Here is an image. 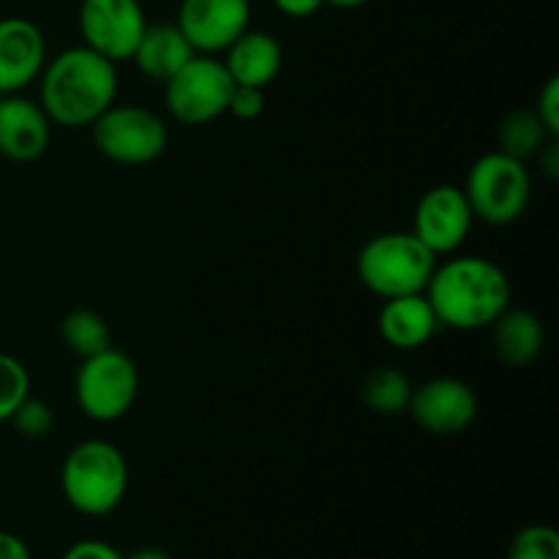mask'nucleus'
Segmentation results:
<instances>
[{
    "mask_svg": "<svg viewBox=\"0 0 559 559\" xmlns=\"http://www.w3.org/2000/svg\"><path fill=\"white\" fill-rule=\"evenodd\" d=\"M47 63V41L36 22L25 16L0 20V96L25 91Z\"/></svg>",
    "mask_w": 559,
    "mask_h": 559,
    "instance_id": "obj_13",
    "label": "nucleus"
},
{
    "mask_svg": "<svg viewBox=\"0 0 559 559\" xmlns=\"http://www.w3.org/2000/svg\"><path fill=\"white\" fill-rule=\"evenodd\" d=\"M535 115L540 118V123L546 126L551 136L559 134V76H551L544 85V91L538 93V107Z\"/></svg>",
    "mask_w": 559,
    "mask_h": 559,
    "instance_id": "obj_26",
    "label": "nucleus"
},
{
    "mask_svg": "<svg viewBox=\"0 0 559 559\" xmlns=\"http://www.w3.org/2000/svg\"><path fill=\"white\" fill-rule=\"evenodd\" d=\"M508 559H559V535L549 524H530L513 535Z\"/></svg>",
    "mask_w": 559,
    "mask_h": 559,
    "instance_id": "obj_23",
    "label": "nucleus"
},
{
    "mask_svg": "<svg viewBox=\"0 0 559 559\" xmlns=\"http://www.w3.org/2000/svg\"><path fill=\"white\" fill-rule=\"evenodd\" d=\"M136 391H140V371L129 355L115 347L85 358L76 371V404L87 418L98 424L123 418L134 407Z\"/></svg>",
    "mask_w": 559,
    "mask_h": 559,
    "instance_id": "obj_6",
    "label": "nucleus"
},
{
    "mask_svg": "<svg viewBox=\"0 0 559 559\" xmlns=\"http://www.w3.org/2000/svg\"><path fill=\"white\" fill-rule=\"evenodd\" d=\"M497 140H500L502 153L527 164V158L538 156L546 147V142L557 140V136H551L549 131H546V126L540 123L535 109H516V112H511L500 123Z\"/></svg>",
    "mask_w": 559,
    "mask_h": 559,
    "instance_id": "obj_20",
    "label": "nucleus"
},
{
    "mask_svg": "<svg viewBox=\"0 0 559 559\" xmlns=\"http://www.w3.org/2000/svg\"><path fill=\"white\" fill-rule=\"evenodd\" d=\"M282 63V44L265 31H251L249 27L243 36H238L224 49V66H227L235 85H251L265 91L278 76Z\"/></svg>",
    "mask_w": 559,
    "mask_h": 559,
    "instance_id": "obj_15",
    "label": "nucleus"
},
{
    "mask_svg": "<svg viewBox=\"0 0 559 559\" xmlns=\"http://www.w3.org/2000/svg\"><path fill=\"white\" fill-rule=\"evenodd\" d=\"M76 22L85 47L112 63L131 60L147 27L140 0H82Z\"/></svg>",
    "mask_w": 559,
    "mask_h": 559,
    "instance_id": "obj_9",
    "label": "nucleus"
},
{
    "mask_svg": "<svg viewBox=\"0 0 559 559\" xmlns=\"http://www.w3.org/2000/svg\"><path fill=\"white\" fill-rule=\"evenodd\" d=\"M265 109V91L251 85H235L229 93L227 112L238 120H257Z\"/></svg>",
    "mask_w": 559,
    "mask_h": 559,
    "instance_id": "obj_25",
    "label": "nucleus"
},
{
    "mask_svg": "<svg viewBox=\"0 0 559 559\" xmlns=\"http://www.w3.org/2000/svg\"><path fill=\"white\" fill-rule=\"evenodd\" d=\"M93 145L115 164H151L167 151V123L156 112L136 104H112L91 123Z\"/></svg>",
    "mask_w": 559,
    "mask_h": 559,
    "instance_id": "obj_7",
    "label": "nucleus"
},
{
    "mask_svg": "<svg viewBox=\"0 0 559 559\" xmlns=\"http://www.w3.org/2000/svg\"><path fill=\"white\" fill-rule=\"evenodd\" d=\"M424 295L440 328L484 331L511 306V282L486 257H453L435 267Z\"/></svg>",
    "mask_w": 559,
    "mask_h": 559,
    "instance_id": "obj_2",
    "label": "nucleus"
},
{
    "mask_svg": "<svg viewBox=\"0 0 559 559\" xmlns=\"http://www.w3.org/2000/svg\"><path fill=\"white\" fill-rule=\"evenodd\" d=\"M360 393H364V402L369 404L371 413L391 418V415L407 413L409 399H413V382L404 371L393 369V366H377L366 374Z\"/></svg>",
    "mask_w": 559,
    "mask_h": 559,
    "instance_id": "obj_19",
    "label": "nucleus"
},
{
    "mask_svg": "<svg viewBox=\"0 0 559 559\" xmlns=\"http://www.w3.org/2000/svg\"><path fill=\"white\" fill-rule=\"evenodd\" d=\"M530 173L527 164L491 151L469 167L464 197H467L473 216L495 227L513 224L530 205Z\"/></svg>",
    "mask_w": 559,
    "mask_h": 559,
    "instance_id": "obj_5",
    "label": "nucleus"
},
{
    "mask_svg": "<svg viewBox=\"0 0 559 559\" xmlns=\"http://www.w3.org/2000/svg\"><path fill=\"white\" fill-rule=\"evenodd\" d=\"M235 82L224 60L194 55L178 74L164 82V102L175 120L186 126H205L227 112Z\"/></svg>",
    "mask_w": 559,
    "mask_h": 559,
    "instance_id": "obj_8",
    "label": "nucleus"
},
{
    "mask_svg": "<svg viewBox=\"0 0 559 559\" xmlns=\"http://www.w3.org/2000/svg\"><path fill=\"white\" fill-rule=\"evenodd\" d=\"M31 396V377L14 355L0 353V424H9L25 399Z\"/></svg>",
    "mask_w": 559,
    "mask_h": 559,
    "instance_id": "obj_22",
    "label": "nucleus"
},
{
    "mask_svg": "<svg viewBox=\"0 0 559 559\" xmlns=\"http://www.w3.org/2000/svg\"><path fill=\"white\" fill-rule=\"evenodd\" d=\"M358 278L377 298L420 295L429 287L437 254L426 249L415 233H382L366 240L358 251Z\"/></svg>",
    "mask_w": 559,
    "mask_h": 559,
    "instance_id": "obj_4",
    "label": "nucleus"
},
{
    "mask_svg": "<svg viewBox=\"0 0 559 559\" xmlns=\"http://www.w3.org/2000/svg\"><path fill=\"white\" fill-rule=\"evenodd\" d=\"M60 338L69 347V353H74L82 360L112 347V333H109L107 320L91 309L69 311L60 322Z\"/></svg>",
    "mask_w": 559,
    "mask_h": 559,
    "instance_id": "obj_21",
    "label": "nucleus"
},
{
    "mask_svg": "<svg viewBox=\"0 0 559 559\" xmlns=\"http://www.w3.org/2000/svg\"><path fill=\"white\" fill-rule=\"evenodd\" d=\"M194 55V47H191L189 38L180 33V27L175 22H153V25L147 22L131 60L140 69V74L151 76L156 82H167Z\"/></svg>",
    "mask_w": 559,
    "mask_h": 559,
    "instance_id": "obj_17",
    "label": "nucleus"
},
{
    "mask_svg": "<svg viewBox=\"0 0 559 559\" xmlns=\"http://www.w3.org/2000/svg\"><path fill=\"white\" fill-rule=\"evenodd\" d=\"M473 207L459 186H435L415 207V238L429 251L453 254L467 240L473 227Z\"/></svg>",
    "mask_w": 559,
    "mask_h": 559,
    "instance_id": "obj_12",
    "label": "nucleus"
},
{
    "mask_svg": "<svg viewBox=\"0 0 559 559\" xmlns=\"http://www.w3.org/2000/svg\"><path fill=\"white\" fill-rule=\"evenodd\" d=\"M278 11L284 16H293V20H306V16L317 14V11L325 5V0H273Z\"/></svg>",
    "mask_w": 559,
    "mask_h": 559,
    "instance_id": "obj_28",
    "label": "nucleus"
},
{
    "mask_svg": "<svg viewBox=\"0 0 559 559\" xmlns=\"http://www.w3.org/2000/svg\"><path fill=\"white\" fill-rule=\"evenodd\" d=\"M366 3H371V0H325V5H333V9H360Z\"/></svg>",
    "mask_w": 559,
    "mask_h": 559,
    "instance_id": "obj_30",
    "label": "nucleus"
},
{
    "mask_svg": "<svg viewBox=\"0 0 559 559\" xmlns=\"http://www.w3.org/2000/svg\"><path fill=\"white\" fill-rule=\"evenodd\" d=\"M489 328L497 358L506 366L522 369V366H530L540 353H544L546 333L533 311L511 309V306H508Z\"/></svg>",
    "mask_w": 559,
    "mask_h": 559,
    "instance_id": "obj_18",
    "label": "nucleus"
},
{
    "mask_svg": "<svg viewBox=\"0 0 559 559\" xmlns=\"http://www.w3.org/2000/svg\"><path fill=\"white\" fill-rule=\"evenodd\" d=\"M407 413L424 431L437 437L462 435L478 418V396L473 385L456 377H437L413 388Z\"/></svg>",
    "mask_w": 559,
    "mask_h": 559,
    "instance_id": "obj_10",
    "label": "nucleus"
},
{
    "mask_svg": "<svg viewBox=\"0 0 559 559\" xmlns=\"http://www.w3.org/2000/svg\"><path fill=\"white\" fill-rule=\"evenodd\" d=\"M11 424H14V429L20 431L22 437H27V440H41V437H47L49 431H52L55 413L47 402L27 396L25 402L16 407V413L11 415Z\"/></svg>",
    "mask_w": 559,
    "mask_h": 559,
    "instance_id": "obj_24",
    "label": "nucleus"
},
{
    "mask_svg": "<svg viewBox=\"0 0 559 559\" xmlns=\"http://www.w3.org/2000/svg\"><path fill=\"white\" fill-rule=\"evenodd\" d=\"M60 489L82 516H109L129 491V462L112 442L85 440L66 456Z\"/></svg>",
    "mask_w": 559,
    "mask_h": 559,
    "instance_id": "obj_3",
    "label": "nucleus"
},
{
    "mask_svg": "<svg viewBox=\"0 0 559 559\" xmlns=\"http://www.w3.org/2000/svg\"><path fill=\"white\" fill-rule=\"evenodd\" d=\"M126 559H169V557L164 555V551H158V549H140V551H134V555L126 557Z\"/></svg>",
    "mask_w": 559,
    "mask_h": 559,
    "instance_id": "obj_31",
    "label": "nucleus"
},
{
    "mask_svg": "<svg viewBox=\"0 0 559 559\" xmlns=\"http://www.w3.org/2000/svg\"><path fill=\"white\" fill-rule=\"evenodd\" d=\"M38 104L52 123L63 129L91 126L102 112H107L118 96V63L91 47H69L58 58L47 60Z\"/></svg>",
    "mask_w": 559,
    "mask_h": 559,
    "instance_id": "obj_1",
    "label": "nucleus"
},
{
    "mask_svg": "<svg viewBox=\"0 0 559 559\" xmlns=\"http://www.w3.org/2000/svg\"><path fill=\"white\" fill-rule=\"evenodd\" d=\"M52 120L33 98L11 93L0 96V156L11 162H36L49 147Z\"/></svg>",
    "mask_w": 559,
    "mask_h": 559,
    "instance_id": "obj_14",
    "label": "nucleus"
},
{
    "mask_svg": "<svg viewBox=\"0 0 559 559\" xmlns=\"http://www.w3.org/2000/svg\"><path fill=\"white\" fill-rule=\"evenodd\" d=\"M377 325H380V336L393 349H420L440 331L435 309L424 293L385 300Z\"/></svg>",
    "mask_w": 559,
    "mask_h": 559,
    "instance_id": "obj_16",
    "label": "nucleus"
},
{
    "mask_svg": "<svg viewBox=\"0 0 559 559\" xmlns=\"http://www.w3.org/2000/svg\"><path fill=\"white\" fill-rule=\"evenodd\" d=\"M63 559H126L115 549L112 544L107 540H96V538H87V540H76L66 549Z\"/></svg>",
    "mask_w": 559,
    "mask_h": 559,
    "instance_id": "obj_27",
    "label": "nucleus"
},
{
    "mask_svg": "<svg viewBox=\"0 0 559 559\" xmlns=\"http://www.w3.org/2000/svg\"><path fill=\"white\" fill-rule=\"evenodd\" d=\"M0 559H33V555L20 535L0 530Z\"/></svg>",
    "mask_w": 559,
    "mask_h": 559,
    "instance_id": "obj_29",
    "label": "nucleus"
},
{
    "mask_svg": "<svg viewBox=\"0 0 559 559\" xmlns=\"http://www.w3.org/2000/svg\"><path fill=\"white\" fill-rule=\"evenodd\" d=\"M249 22L251 0H180L175 25L197 55H216L243 36Z\"/></svg>",
    "mask_w": 559,
    "mask_h": 559,
    "instance_id": "obj_11",
    "label": "nucleus"
}]
</instances>
